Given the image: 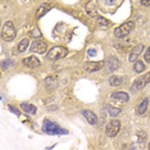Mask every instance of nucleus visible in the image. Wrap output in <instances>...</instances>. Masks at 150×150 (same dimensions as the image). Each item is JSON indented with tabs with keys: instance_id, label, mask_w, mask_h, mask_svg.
<instances>
[{
	"instance_id": "1",
	"label": "nucleus",
	"mask_w": 150,
	"mask_h": 150,
	"mask_svg": "<svg viewBox=\"0 0 150 150\" xmlns=\"http://www.w3.org/2000/svg\"><path fill=\"white\" fill-rule=\"evenodd\" d=\"M42 131L47 135H68L67 129L62 128L57 122L49 121V119H45V121H44Z\"/></svg>"
},
{
	"instance_id": "19",
	"label": "nucleus",
	"mask_w": 150,
	"mask_h": 150,
	"mask_svg": "<svg viewBox=\"0 0 150 150\" xmlns=\"http://www.w3.org/2000/svg\"><path fill=\"white\" fill-rule=\"evenodd\" d=\"M49 11H50L49 6H45V5H44V6H40V8L37 9V12H36V18H37V19H40L42 16H45Z\"/></svg>"
},
{
	"instance_id": "17",
	"label": "nucleus",
	"mask_w": 150,
	"mask_h": 150,
	"mask_svg": "<svg viewBox=\"0 0 150 150\" xmlns=\"http://www.w3.org/2000/svg\"><path fill=\"white\" fill-rule=\"evenodd\" d=\"M134 69H135V72L136 73H142L145 71V64L142 60H136L135 64H134Z\"/></svg>"
},
{
	"instance_id": "11",
	"label": "nucleus",
	"mask_w": 150,
	"mask_h": 150,
	"mask_svg": "<svg viewBox=\"0 0 150 150\" xmlns=\"http://www.w3.org/2000/svg\"><path fill=\"white\" fill-rule=\"evenodd\" d=\"M119 68V60L115 57H110L107 60V69L109 72H114Z\"/></svg>"
},
{
	"instance_id": "14",
	"label": "nucleus",
	"mask_w": 150,
	"mask_h": 150,
	"mask_svg": "<svg viewBox=\"0 0 150 150\" xmlns=\"http://www.w3.org/2000/svg\"><path fill=\"white\" fill-rule=\"evenodd\" d=\"M148 105H149V99L148 98L142 99V100L139 103L137 107H136V113L137 114H144L146 112V109H148Z\"/></svg>"
},
{
	"instance_id": "27",
	"label": "nucleus",
	"mask_w": 150,
	"mask_h": 150,
	"mask_svg": "<svg viewBox=\"0 0 150 150\" xmlns=\"http://www.w3.org/2000/svg\"><path fill=\"white\" fill-rule=\"evenodd\" d=\"M95 54H96V53H95V52H91V49L88 50V55H95Z\"/></svg>"
},
{
	"instance_id": "25",
	"label": "nucleus",
	"mask_w": 150,
	"mask_h": 150,
	"mask_svg": "<svg viewBox=\"0 0 150 150\" xmlns=\"http://www.w3.org/2000/svg\"><path fill=\"white\" fill-rule=\"evenodd\" d=\"M9 109H11V110H12V112H13V113H14V114L19 115V112H18V109H16L14 107H12V105H9Z\"/></svg>"
},
{
	"instance_id": "3",
	"label": "nucleus",
	"mask_w": 150,
	"mask_h": 150,
	"mask_svg": "<svg viewBox=\"0 0 150 150\" xmlns=\"http://www.w3.org/2000/svg\"><path fill=\"white\" fill-rule=\"evenodd\" d=\"M16 28H14V25H13V22L8 21L4 23V26H3V30H1V36L3 39H4V41H13L16 37Z\"/></svg>"
},
{
	"instance_id": "24",
	"label": "nucleus",
	"mask_w": 150,
	"mask_h": 150,
	"mask_svg": "<svg viewBox=\"0 0 150 150\" xmlns=\"http://www.w3.org/2000/svg\"><path fill=\"white\" fill-rule=\"evenodd\" d=\"M98 23L100 26H108V22L104 18H101V17H98Z\"/></svg>"
},
{
	"instance_id": "22",
	"label": "nucleus",
	"mask_w": 150,
	"mask_h": 150,
	"mask_svg": "<svg viewBox=\"0 0 150 150\" xmlns=\"http://www.w3.org/2000/svg\"><path fill=\"white\" fill-rule=\"evenodd\" d=\"M144 60L146 63H149L150 64V46L146 49V52H145V55H144Z\"/></svg>"
},
{
	"instance_id": "21",
	"label": "nucleus",
	"mask_w": 150,
	"mask_h": 150,
	"mask_svg": "<svg viewBox=\"0 0 150 150\" xmlns=\"http://www.w3.org/2000/svg\"><path fill=\"white\" fill-rule=\"evenodd\" d=\"M30 36L35 37V39H40V37H41V32H40L39 28H33V30H31V32H30Z\"/></svg>"
},
{
	"instance_id": "29",
	"label": "nucleus",
	"mask_w": 150,
	"mask_h": 150,
	"mask_svg": "<svg viewBox=\"0 0 150 150\" xmlns=\"http://www.w3.org/2000/svg\"><path fill=\"white\" fill-rule=\"evenodd\" d=\"M148 150H150V142H149V146H148Z\"/></svg>"
},
{
	"instance_id": "7",
	"label": "nucleus",
	"mask_w": 150,
	"mask_h": 150,
	"mask_svg": "<svg viewBox=\"0 0 150 150\" xmlns=\"http://www.w3.org/2000/svg\"><path fill=\"white\" fill-rule=\"evenodd\" d=\"M30 49H31V52H33V53L44 54L47 50V45H46V42L41 41V40H35V41L32 42V45H31Z\"/></svg>"
},
{
	"instance_id": "18",
	"label": "nucleus",
	"mask_w": 150,
	"mask_h": 150,
	"mask_svg": "<svg viewBox=\"0 0 150 150\" xmlns=\"http://www.w3.org/2000/svg\"><path fill=\"white\" fill-rule=\"evenodd\" d=\"M28 45H30V40L28 39H23L21 42L18 44V53H23V52H26V49L28 47Z\"/></svg>"
},
{
	"instance_id": "13",
	"label": "nucleus",
	"mask_w": 150,
	"mask_h": 150,
	"mask_svg": "<svg viewBox=\"0 0 150 150\" xmlns=\"http://www.w3.org/2000/svg\"><path fill=\"white\" fill-rule=\"evenodd\" d=\"M112 99L119 100V101H122V103H127L129 100V96L125 93V91H115V93L112 94Z\"/></svg>"
},
{
	"instance_id": "2",
	"label": "nucleus",
	"mask_w": 150,
	"mask_h": 150,
	"mask_svg": "<svg viewBox=\"0 0 150 150\" xmlns=\"http://www.w3.org/2000/svg\"><path fill=\"white\" fill-rule=\"evenodd\" d=\"M67 54H68L67 47H64V46H54L46 53V58L47 59H50V60H59V59H63L64 57H67Z\"/></svg>"
},
{
	"instance_id": "23",
	"label": "nucleus",
	"mask_w": 150,
	"mask_h": 150,
	"mask_svg": "<svg viewBox=\"0 0 150 150\" xmlns=\"http://www.w3.org/2000/svg\"><path fill=\"white\" fill-rule=\"evenodd\" d=\"M11 66H13L12 60H4V62H3V69H6V68L11 67Z\"/></svg>"
},
{
	"instance_id": "4",
	"label": "nucleus",
	"mask_w": 150,
	"mask_h": 150,
	"mask_svg": "<svg viewBox=\"0 0 150 150\" xmlns=\"http://www.w3.org/2000/svg\"><path fill=\"white\" fill-rule=\"evenodd\" d=\"M134 28H135V23L132 22V21H128V22L123 23V25L118 26L117 28L114 30V36L115 37H119V39H122V37L127 36Z\"/></svg>"
},
{
	"instance_id": "15",
	"label": "nucleus",
	"mask_w": 150,
	"mask_h": 150,
	"mask_svg": "<svg viewBox=\"0 0 150 150\" xmlns=\"http://www.w3.org/2000/svg\"><path fill=\"white\" fill-rule=\"evenodd\" d=\"M21 108L25 113H30V114H35L36 113V107L32 104H28V103H22L21 104Z\"/></svg>"
},
{
	"instance_id": "5",
	"label": "nucleus",
	"mask_w": 150,
	"mask_h": 150,
	"mask_svg": "<svg viewBox=\"0 0 150 150\" xmlns=\"http://www.w3.org/2000/svg\"><path fill=\"white\" fill-rule=\"evenodd\" d=\"M149 82H150V72L142 74V76L139 77V78H136V80L134 81V83L131 85V91L132 93H136V91L144 88Z\"/></svg>"
},
{
	"instance_id": "12",
	"label": "nucleus",
	"mask_w": 150,
	"mask_h": 150,
	"mask_svg": "<svg viewBox=\"0 0 150 150\" xmlns=\"http://www.w3.org/2000/svg\"><path fill=\"white\" fill-rule=\"evenodd\" d=\"M23 64L28 68H36V67H39L41 63H40V60L37 59L36 57H27V58L23 59Z\"/></svg>"
},
{
	"instance_id": "26",
	"label": "nucleus",
	"mask_w": 150,
	"mask_h": 150,
	"mask_svg": "<svg viewBox=\"0 0 150 150\" xmlns=\"http://www.w3.org/2000/svg\"><path fill=\"white\" fill-rule=\"evenodd\" d=\"M141 4L145 6H150V1H141Z\"/></svg>"
},
{
	"instance_id": "28",
	"label": "nucleus",
	"mask_w": 150,
	"mask_h": 150,
	"mask_svg": "<svg viewBox=\"0 0 150 150\" xmlns=\"http://www.w3.org/2000/svg\"><path fill=\"white\" fill-rule=\"evenodd\" d=\"M128 150H137V149H136V146H134V145H132V146H131V148H129Z\"/></svg>"
},
{
	"instance_id": "6",
	"label": "nucleus",
	"mask_w": 150,
	"mask_h": 150,
	"mask_svg": "<svg viewBox=\"0 0 150 150\" xmlns=\"http://www.w3.org/2000/svg\"><path fill=\"white\" fill-rule=\"evenodd\" d=\"M119 131H121V122L118 119H112L105 127V132L109 137H115Z\"/></svg>"
},
{
	"instance_id": "20",
	"label": "nucleus",
	"mask_w": 150,
	"mask_h": 150,
	"mask_svg": "<svg viewBox=\"0 0 150 150\" xmlns=\"http://www.w3.org/2000/svg\"><path fill=\"white\" fill-rule=\"evenodd\" d=\"M107 110L110 117H117V115L121 113V109L119 108H114V107H110V105H107Z\"/></svg>"
},
{
	"instance_id": "10",
	"label": "nucleus",
	"mask_w": 150,
	"mask_h": 150,
	"mask_svg": "<svg viewBox=\"0 0 150 150\" xmlns=\"http://www.w3.org/2000/svg\"><path fill=\"white\" fill-rule=\"evenodd\" d=\"M82 115H83L85 118H86V121H87L90 125H96V123H98V117H96V114H95L93 110L83 109V110H82Z\"/></svg>"
},
{
	"instance_id": "9",
	"label": "nucleus",
	"mask_w": 150,
	"mask_h": 150,
	"mask_svg": "<svg viewBox=\"0 0 150 150\" xmlns=\"http://www.w3.org/2000/svg\"><path fill=\"white\" fill-rule=\"evenodd\" d=\"M142 50H144V45H136L134 49L131 50V53H129V55H128V60L129 62H136L137 60V58L139 55L142 53Z\"/></svg>"
},
{
	"instance_id": "8",
	"label": "nucleus",
	"mask_w": 150,
	"mask_h": 150,
	"mask_svg": "<svg viewBox=\"0 0 150 150\" xmlns=\"http://www.w3.org/2000/svg\"><path fill=\"white\" fill-rule=\"evenodd\" d=\"M104 63L103 62H86L85 63V71L88 73H93V72H98V71H100L101 68H103Z\"/></svg>"
},
{
	"instance_id": "16",
	"label": "nucleus",
	"mask_w": 150,
	"mask_h": 150,
	"mask_svg": "<svg viewBox=\"0 0 150 150\" xmlns=\"http://www.w3.org/2000/svg\"><path fill=\"white\" fill-rule=\"evenodd\" d=\"M122 82H123V77H121V76L109 77V83H110L112 86H119V85H122Z\"/></svg>"
}]
</instances>
